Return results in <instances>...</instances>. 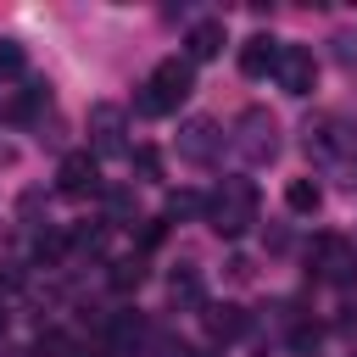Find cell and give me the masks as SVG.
<instances>
[{"label":"cell","instance_id":"cell-1","mask_svg":"<svg viewBox=\"0 0 357 357\" xmlns=\"http://www.w3.org/2000/svg\"><path fill=\"white\" fill-rule=\"evenodd\" d=\"M301 145L318 167H329L346 190H357V123L346 117H312L301 128Z\"/></svg>","mask_w":357,"mask_h":357},{"label":"cell","instance_id":"cell-2","mask_svg":"<svg viewBox=\"0 0 357 357\" xmlns=\"http://www.w3.org/2000/svg\"><path fill=\"white\" fill-rule=\"evenodd\" d=\"M190 89H195V67H190L184 56H167V61H156V73L139 84L134 112H139V117H167V112H178V100H190Z\"/></svg>","mask_w":357,"mask_h":357},{"label":"cell","instance_id":"cell-3","mask_svg":"<svg viewBox=\"0 0 357 357\" xmlns=\"http://www.w3.org/2000/svg\"><path fill=\"white\" fill-rule=\"evenodd\" d=\"M257 206H262V195H257L251 178H223V184L206 195V223H212V234L240 240V234L257 223Z\"/></svg>","mask_w":357,"mask_h":357},{"label":"cell","instance_id":"cell-4","mask_svg":"<svg viewBox=\"0 0 357 357\" xmlns=\"http://www.w3.org/2000/svg\"><path fill=\"white\" fill-rule=\"evenodd\" d=\"M307 268H312V279H324V284H351V279H357V245H351L346 234H318V240L307 245Z\"/></svg>","mask_w":357,"mask_h":357},{"label":"cell","instance_id":"cell-5","mask_svg":"<svg viewBox=\"0 0 357 357\" xmlns=\"http://www.w3.org/2000/svg\"><path fill=\"white\" fill-rule=\"evenodd\" d=\"M234 151H240L251 167L273 162V156H279V123H273L262 106H245L240 123H234Z\"/></svg>","mask_w":357,"mask_h":357},{"label":"cell","instance_id":"cell-6","mask_svg":"<svg viewBox=\"0 0 357 357\" xmlns=\"http://www.w3.org/2000/svg\"><path fill=\"white\" fill-rule=\"evenodd\" d=\"M273 78H279L284 95H312V84H318V56H312L307 45H279Z\"/></svg>","mask_w":357,"mask_h":357},{"label":"cell","instance_id":"cell-7","mask_svg":"<svg viewBox=\"0 0 357 357\" xmlns=\"http://www.w3.org/2000/svg\"><path fill=\"white\" fill-rule=\"evenodd\" d=\"M56 190H61V195H95V190H100V167H95V156H89V151L61 156V167H56Z\"/></svg>","mask_w":357,"mask_h":357},{"label":"cell","instance_id":"cell-8","mask_svg":"<svg viewBox=\"0 0 357 357\" xmlns=\"http://www.w3.org/2000/svg\"><path fill=\"white\" fill-rule=\"evenodd\" d=\"M123 106H112V100H100V106H89V139H95V151H128V139H123Z\"/></svg>","mask_w":357,"mask_h":357},{"label":"cell","instance_id":"cell-9","mask_svg":"<svg viewBox=\"0 0 357 357\" xmlns=\"http://www.w3.org/2000/svg\"><path fill=\"white\" fill-rule=\"evenodd\" d=\"M218 145H223V134H218L212 117H190L184 134H178V156H184V162H212Z\"/></svg>","mask_w":357,"mask_h":357},{"label":"cell","instance_id":"cell-10","mask_svg":"<svg viewBox=\"0 0 357 357\" xmlns=\"http://www.w3.org/2000/svg\"><path fill=\"white\" fill-rule=\"evenodd\" d=\"M218 50H223V22H218V17L190 22V33H184V61L195 67V61H212Z\"/></svg>","mask_w":357,"mask_h":357},{"label":"cell","instance_id":"cell-11","mask_svg":"<svg viewBox=\"0 0 357 357\" xmlns=\"http://www.w3.org/2000/svg\"><path fill=\"white\" fill-rule=\"evenodd\" d=\"M201 318H206V335L223 340V346L251 329V312H245V307H229V301H223V307H201Z\"/></svg>","mask_w":357,"mask_h":357},{"label":"cell","instance_id":"cell-12","mask_svg":"<svg viewBox=\"0 0 357 357\" xmlns=\"http://www.w3.org/2000/svg\"><path fill=\"white\" fill-rule=\"evenodd\" d=\"M273 61H279V39H273V33H251V39L240 45V73H245V78L273 73Z\"/></svg>","mask_w":357,"mask_h":357},{"label":"cell","instance_id":"cell-13","mask_svg":"<svg viewBox=\"0 0 357 357\" xmlns=\"http://www.w3.org/2000/svg\"><path fill=\"white\" fill-rule=\"evenodd\" d=\"M167 296H173V307H184V312H201V307H206V290H201V273H195V268H173Z\"/></svg>","mask_w":357,"mask_h":357},{"label":"cell","instance_id":"cell-14","mask_svg":"<svg viewBox=\"0 0 357 357\" xmlns=\"http://www.w3.org/2000/svg\"><path fill=\"white\" fill-rule=\"evenodd\" d=\"M284 206H290V212H318V206H324L318 178H290V184H284Z\"/></svg>","mask_w":357,"mask_h":357},{"label":"cell","instance_id":"cell-15","mask_svg":"<svg viewBox=\"0 0 357 357\" xmlns=\"http://www.w3.org/2000/svg\"><path fill=\"white\" fill-rule=\"evenodd\" d=\"M145 279V257H117L112 262V290H139Z\"/></svg>","mask_w":357,"mask_h":357},{"label":"cell","instance_id":"cell-16","mask_svg":"<svg viewBox=\"0 0 357 357\" xmlns=\"http://www.w3.org/2000/svg\"><path fill=\"white\" fill-rule=\"evenodd\" d=\"M195 212H206V195H195V190H173V195H167V223L195 218Z\"/></svg>","mask_w":357,"mask_h":357},{"label":"cell","instance_id":"cell-17","mask_svg":"<svg viewBox=\"0 0 357 357\" xmlns=\"http://www.w3.org/2000/svg\"><path fill=\"white\" fill-rule=\"evenodd\" d=\"M139 335H145V329H139V318H134V312H117V318L106 324V340H112L117 351H123V346H134Z\"/></svg>","mask_w":357,"mask_h":357},{"label":"cell","instance_id":"cell-18","mask_svg":"<svg viewBox=\"0 0 357 357\" xmlns=\"http://www.w3.org/2000/svg\"><path fill=\"white\" fill-rule=\"evenodd\" d=\"M318 340H324V329H318V324H307V318H301V324H290V351H296V357H318Z\"/></svg>","mask_w":357,"mask_h":357},{"label":"cell","instance_id":"cell-19","mask_svg":"<svg viewBox=\"0 0 357 357\" xmlns=\"http://www.w3.org/2000/svg\"><path fill=\"white\" fill-rule=\"evenodd\" d=\"M28 73V50L17 39H0V78H22Z\"/></svg>","mask_w":357,"mask_h":357},{"label":"cell","instance_id":"cell-20","mask_svg":"<svg viewBox=\"0 0 357 357\" xmlns=\"http://www.w3.org/2000/svg\"><path fill=\"white\" fill-rule=\"evenodd\" d=\"M145 357H195V351H190L178 335H151V340H145Z\"/></svg>","mask_w":357,"mask_h":357},{"label":"cell","instance_id":"cell-21","mask_svg":"<svg viewBox=\"0 0 357 357\" xmlns=\"http://www.w3.org/2000/svg\"><path fill=\"white\" fill-rule=\"evenodd\" d=\"M39 106H50V84H28V95L11 106V117H33Z\"/></svg>","mask_w":357,"mask_h":357},{"label":"cell","instance_id":"cell-22","mask_svg":"<svg viewBox=\"0 0 357 357\" xmlns=\"http://www.w3.org/2000/svg\"><path fill=\"white\" fill-rule=\"evenodd\" d=\"M329 45H335V61H340V67H351V73H357V33H335V39H329Z\"/></svg>","mask_w":357,"mask_h":357},{"label":"cell","instance_id":"cell-23","mask_svg":"<svg viewBox=\"0 0 357 357\" xmlns=\"http://www.w3.org/2000/svg\"><path fill=\"white\" fill-rule=\"evenodd\" d=\"M134 167H139L145 178H156V173H162V156H156V151H134Z\"/></svg>","mask_w":357,"mask_h":357},{"label":"cell","instance_id":"cell-24","mask_svg":"<svg viewBox=\"0 0 357 357\" xmlns=\"http://www.w3.org/2000/svg\"><path fill=\"white\" fill-rule=\"evenodd\" d=\"M0 329H6V312H0Z\"/></svg>","mask_w":357,"mask_h":357},{"label":"cell","instance_id":"cell-25","mask_svg":"<svg viewBox=\"0 0 357 357\" xmlns=\"http://www.w3.org/2000/svg\"><path fill=\"white\" fill-rule=\"evenodd\" d=\"M257 357H268V351H257Z\"/></svg>","mask_w":357,"mask_h":357},{"label":"cell","instance_id":"cell-26","mask_svg":"<svg viewBox=\"0 0 357 357\" xmlns=\"http://www.w3.org/2000/svg\"><path fill=\"white\" fill-rule=\"evenodd\" d=\"M0 357H11V351H0Z\"/></svg>","mask_w":357,"mask_h":357}]
</instances>
